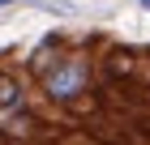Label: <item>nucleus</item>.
Instances as JSON below:
<instances>
[{
	"instance_id": "obj_1",
	"label": "nucleus",
	"mask_w": 150,
	"mask_h": 145,
	"mask_svg": "<svg viewBox=\"0 0 150 145\" xmlns=\"http://www.w3.org/2000/svg\"><path fill=\"white\" fill-rule=\"evenodd\" d=\"M39 73V90H43L47 102L56 107H73L90 94V81H94V60L86 51H56L52 60L35 68Z\"/></svg>"
},
{
	"instance_id": "obj_2",
	"label": "nucleus",
	"mask_w": 150,
	"mask_h": 145,
	"mask_svg": "<svg viewBox=\"0 0 150 145\" xmlns=\"http://www.w3.org/2000/svg\"><path fill=\"white\" fill-rule=\"evenodd\" d=\"M26 111V81L13 68H0V115H22Z\"/></svg>"
},
{
	"instance_id": "obj_3",
	"label": "nucleus",
	"mask_w": 150,
	"mask_h": 145,
	"mask_svg": "<svg viewBox=\"0 0 150 145\" xmlns=\"http://www.w3.org/2000/svg\"><path fill=\"white\" fill-rule=\"evenodd\" d=\"M107 68H112L116 77H129V73L137 68V56H133V51H120V47H116V51H107Z\"/></svg>"
},
{
	"instance_id": "obj_4",
	"label": "nucleus",
	"mask_w": 150,
	"mask_h": 145,
	"mask_svg": "<svg viewBox=\"0 0 150 145\" xmlns=\"http://www.w3.org/2000/svg\"><path fill=\"white\" fill-rule=\"evenodd\" d=\"M35 9H47V13H60V17H73V13H77V9H73V4H69V0H35Z\"/></svg>"
},
{
	"instance_id": "obj_5",
	"label": "nucleus",
	"mask_w": 150,
	"mask_h": 145,
	"mask_svg": "<svg viewBox=\"0 0 150 145\" xmlns=\"http://www.w3.org/2000/svg\"><path fill=\"white\" fill-rule=\"evenodd\" d=\"M9 4H17V0H0V9H9Z\"/></svg>"
},
{
	"instance_id": "obj_6",
	"label": "nucleus",
	"mask_w": 150,
	"mask_h": 145,
	"mask_svg": "<svg viewBox=\"0 0 150 145\" xmlns=\"http://www.w3.org/2000/svg\"><path fill=\"white\" fill-rule=\"evenodd\" d=\"M137 4H142V9H146V13H150V0H137Z\"/></svg>"
}]
</instances>
